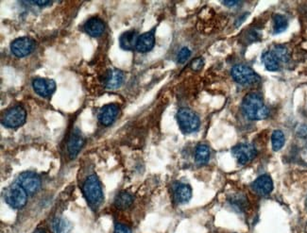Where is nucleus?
I'll list each match as a JSON object with an SVG mask.
<instances>
[{"label":"nucleus","instance_id":"obj_32","mask_svg":"<svg viewBox=\"0 0 307 233\" xmlns=\"http://www.w3.org/2000/svg\"><path fill=\"white\" fill-rule=\"evenodd\" d=\"M33 233H45L44 229H42V228H37V229H35Z\"/></svg>","mask_w":307,"mask_h":233},{"label":"nucleus","instance_id":"obj_29","mask_svg":"<svg viewBox=\"0 0 307 233\" xmlns=\"http://www.w3.org/2000/svg\"><path fill=\"white\" fill-rule=\"evenodd\" d=\"M298 136L304 142V144L307 145V125L301 126L299 131H298Z\"/></svg>","mask_w":307,"mask_h":233},{"label":"nucleus","instance_id":"obj_2","mask_svg":"<svg viewBox=\"0 0 307 233\" xmlns=\"http://www.w3.org/2000/svg\"><path fill=\"white\" fill-rule=\"evenodd\" d=\"M242 110L247 118L251 120L266 119L269 116V109L262 97L257 94H248L242 102Z\"/></svg>","mask_w":307,"mask_h":233},{"label":"nucleus","instance_id":"obj_21","mask_svg":"<svg viewBox=\"0 0 307 233\" xmlns=\"http://www.w3.org/2000/svg\"><path fill=\"white\" fill-rule=\"evenodd\" d=\"M132 203H133V196L125 191L120 192V194L115 196V199L113 202L115 208L120 210H126L131 207Z\"/></svg>","mask_w":307,"mask_h":233},{"label":"nucleus","instance_id":"obj_10","mask_svg":"<svg viewBox=\"0 0 307 233\" xmlns=\"http://www.w3.org/2000/svg\"><path fill=\"white\" fill-rule=\"evenodd\" d=\"M35 47V41L30 37L15 39L11 44V51L15 57L24 58L32 53Z\"/></svg>","mask_w":307,"mask_h":233},{"label":"nucleus","instance_id":"obj_1","mask_svg":"<svg viewBox=\"0 0 307 233\" xmlns=\"http://www.w3.org/2000/svg\"><path fill=\"white\" fill-rule=\"evenodd\" d=\"M82 191L90 208L93 211H97L101 207L104 199V195L101 180L98 176L96 175L88 176L82 185Z\"/></svg>","mask_w":307,"mask_h":233},{"label":"nucleus","instance_id":"obj_15","mask_svg":"<svg viewBox=\"0 0 307 233\" xmlns=\"http://www.w3.org/2000/svg\"><path fill=\"white\" fill-rule=\"evenodd\" d=\"M124 80H125V75L121 70L110 69L107 71L104 84L107 89L113 90V89L120 88L123 84Z\"/></svg>","mask_w":307,"mask_h":233},{"label":"nucleus","instance_id":"obj_18","mask_svg":"<svg viewBox=\"0 0 307 233\" xmlns=\"http://www.w3.org/2000/svg\"><path fill=\"white\" fill-rule=\"evenodd\" d=\"M154 44H155L154 32H146V33L139 35L135 49L140 53H147L153 48Z\"/></svg>","mask_w":307,"mask_h":233},{"label":"nucleus","instance_id":"obj_7","mask_svg":"<svg viewBox=\"0 0 307 233\" xmlns=\"http://www.w3.org/2000/svg\"><path fill=\"white\" fill-rule=\"evenodd\" d=\"M4 198L7 204L10 205L12 208L21 209L23 208L27 203L28 194L26 193L25 190L21 188L17 183H15L7 188L4 194Z\"/></svg>","mask_w":307,"mask_h":233},{"label":"nucleus","instance_id":"obj_4","mask_svg":"<svg viewBox=\"0 0 307 233\" xmlns=\"http://www.w3.org/2000/svg\"><path fill=\"white\" fill-rule=\"evenodd\" d=\"M177 121L181 131L185 134L197 132L201 126L200 117L188 108H181L178 111Z\"/></svg>","mask_w":307,"mask_h":233},{"label":"nucleus","instance_id":"obj_23","mask_svg":"<svg viewBox=\"0 0 307 233\" xmlns=\"http://www.w3.org/2000/svg\"><path fill=\"white\" fill-rule=\"evenodd\" d=\"M289 22L288 19L281 14H276L273 17V33L278 34L285 32L288 29Z\"/></svg>","mask_w":307,"mask_h":233},{"label":"nucleus","instance_id":"obj_9","mask_svg":"<svg viewBox=\"0 0 307 233\" xmlns=\"http://www.w3.org/2000/svg\"><path fill=\"white\" fill-rule=\"evenodd\" d=\"M256 154V148L251 144H239L232 147V155L240 165L251 163Z\"/></svg>","mask_w":307,"mask_h":233},{"label":"nucleus","instance_id":"obj_28","mask_svg":"<svg viewBox=\"0 0 307 233\" xmlns=\"http://www.w3.org/2000/svg\"><path fill=\"white\" fill-rule=\"evenodd\" d=\"M204 65V61L202 58H198L195 59L194 61L191 63V68L194 71H200Z\"/></svg>","mask_w":307,"mask_h":233},{"label":"nucleus","instance_id":"obj_11","mask_svg":"<svg viewBox=\"0 0 307 233\" xmlns=\"http://www.w3.org/2000/svg\"><path fill=\"white\" fill-rule=\"evenodd\" d=\"M32 88L41 97H49L55 92L56 83L53 80L38 77L33 80Z\"/></svg>","mask_w":307,"mask_h":233},{"label":"nucleus","instance_id":"obj_24","mask_svg":"<svg viewBox=\"0 0 307 233\" xmlns=\"http://www.w3.org/2000/svg\"><path fill=\"white\" fill-rule=\"evenodd\" d=\"M286 138L285 135L281 131H275L272 133L271 136V143H272V148L275 151H279L280 149H282V146L285 145Z\"/></svg>","mask_w":307,"mask_h":233},{"label":"nucleus","instance_id":"obj_19","mask_svg":"<svg viewBox=\"0 0 307 233\" xmlns=\"http://www.w3.org/2000/svg\"><path fill=\"white\" fill-rule=\"evenodd\" d=\"M192 197V189L188 184L180 183L174 189V199L178 204L187 203Z\"/></svg>","mask_w":307,"mask_h":233},{"label":"nucleus","instance_id":"obj_3","mask_svg":"<svg viewBox=\"0 0 307 233\" xmlns=\"http://www.w3.org/2000/svg\"><path fill=\"white\" fill-rule=\"evenodd\" d=\"M289 53L288 48L284 45H275L272 49L266 51L262 55V61L269 71H278L282 63L289 62Z\"/></svg>","mask_w":307,"mask_h":233},{"label":"nucleus","instance_id":"obj_14","mask_svg":"<svg viewBox=\"0 0 307 233\" xmlns=\"http://www.w3.org/2000/svg\"><path fill=\"white\" fill-rule=\"evenodd\" d=\"M252 190L260 195H270L273 190V182L268 175H263L257 177L251 184Z\"/></svg>","mask_w":307,"mask_h":233},{"label":"nucleus","instance_id":"obj_22","mask_svg":"<svg viewBox=\"0 0 307 233\" xmlns=\"http://www.w3.org/2000/svg\"><path fill=\"white\" fill-rule=\"evenodd\" d=\"M210 160V148L206 145H198L195 151V161L199 165L206 164Z\"/></svg>","mask_w":307,"mask_h":233},{"label":"nucleus","instance_id":"obj_8","mask_svg":"<svg viewBox=\"0 0 307 233\" xmlns=\"http://www.w3.org/2000/svg\"><path fill=\"white\" fill-rule=\"evenodd\" d=\"M16 183L25 190L28 195H33L37 193L41 187V178L36 173L28 171L19 175Z\"/></svg>","mask_w":307,"mask_h":233},{"label":"nucleus","instance_id":"obj_6","mask_svg":"<svg viewBox=\"0 0 307 233\" xmlns=\"http://www.w3.org/2000/svg\"><path fill=\"white\" fill-rule=\"evenodd\" d=\"M27 118L25 109L21 106H15L7 110L1 118L2 125L9 128H16L24 125Z\"/></svg>","mask_w":307,"mask_h":233},{"label":"nucleus","instance_id":"obj_13","mask_svg":"<svg viewBox=\"0 0 307 233\" xmlns=\"http://www.w3.org/2000/svg\"><path fill=\"white\" fill-rule=\"evenodd\" d=\"M83 145H84V138L81 132L78 128H75V131L72 133L67 142V152L70 159L76 158V156L79 154V152L81 151Z\"/></svg>","mask_w":307,"mask_h":233},{"label":"nucleus","instance_id":"obj_25","mask_svg":"<svg viewBox=\"0 0 307 233\" xmlns=\"http://www.w3.org/2000/svg\"><path fill=\"white\" fill-rule=\"evenodd\" d=\"M229 202L232 205V208L240 211V212L243 211L247 205V200H246L244 195H232L231 198H229Z\"/></svg>","mask_w":307,"mask_h":233},{"label":"nucleus","instance_id":"obj_17","mask_svg":"<svg viewBox=\"0 0 307 233\" xmlns=\"http://www.w3.org/2000/svg\"><path fill=\"white\" fill-rule=\"evenodd\" d=\"M138 38H139L138 32L134 31V30L123 32L120 37V47L123 50L127 51H132L135 49Z\"/></svg>","mask_w":307,"mask_h":233},{"label":"nucleus","instance_id":"obj_31","mask_svg":"<svg viewBox=\"0 0 307 233\" xmlns=\"http://www.w3.org/2000/svg\"><path fill=\"white\" fill-rule=\"evenodd\" d=\"M222 3H223L224 5H226V6L233 7L239 4L240 2H239V1H223Z\"/></svg>","mask_w":307,"mask_h":233},{"label":"nucleus","instance_id":"obj_20","mask_svg":"<svg viewBox=\"0 0 307 233\" xmlns=\"http://www.w3.org/2000/svg\"><path fill=\"white\" fill-rule=\"evenodd\" d=\"M53 233H71L72 224L64 217H56L51 223Z\"/></svg>","mask_w":307,"mask_h":233},{"label":"nucleus","instance_id":"obj_26","mask_svg":"<svg viewBox=\"0 0 307 233\" xmlns=\"http://www.w3.org/2000/svg\"><path fill=\"white\" fill-rule=\"evenodd\" d=\"M191 56V51L187 47H183L177 55V61L179 63H185Z\"/></svg>","mask_w":307,"mask_h":233},{"label":"nucleus","instance_id":"obj_5","mask_svg":"<svg viewBox=\"0 0 307 233\" xmlns=\"http://www.w3.org/2000/svg\"><path fill=\"white\" fill-rule=\"evenodd\" d=\"M231 74L233 81L241 85H252L258 83L261 80L260 76L251 67L243 64H238L233 66Z\"/></svg>","mask_w":307,"mask_h":233},{"label":"nucleus","instance_id":"obj_12","mask_svg":"<svg viewBox=\"0 0 307 233\" xmlns=\"http://www.w3.org/2000/svg\"><path fill=\"white\" fill-rule=\"evenodd\" d=\"M120 114V108L115 104H107L99 112V121L102 126H111Z\"/></svg>","mask_w":307,"mask_h":233},{"label":"nucleus","instance_id":"obj_30","mask_svg":"<svg viewBox=\"0 0 307 233\" xmlns=\"http://www.w3.org/2000/svg\"><path fill=\"white\" fill-rule=\"evenodd\" d=\"M32 3H33V4H36L38 6L44 7L48 6V5H51L52 2H51V1H45V0H44V1H33Z\"/></svg>","mask_w":307,"mask_h":233},{"label":"nucleus","instance_id":"obj_16","mask_svg":"<svg viewBox=\"0 0 307 233\" xmlns=\"http://www.w3.org/2000/svg\"><path fill=\"white\" fill-rule=\"evenodd\" d=\"M83 30L89 36L96 38V37L101 36V34L103 33L105 30V25H104V22L101 18L92 17L85 22V24L83 25Z\"/></svg>","mask_w":307,"mask_h":233},{"label":"nucleus","instance_id":"obj_27","mask_svg":"<svg viewBox=\"0 0 307 233\" xmlns=\"http://www.w3.org/2000/svg\"><path fill=\"white\" fill-rule=\"evenodd\" d=\"M113 233H132V229L128 226H126L125 224L119 223L115 225Z\"/></svg>","mask_w":307,"mask_h":233}]
</instances>
